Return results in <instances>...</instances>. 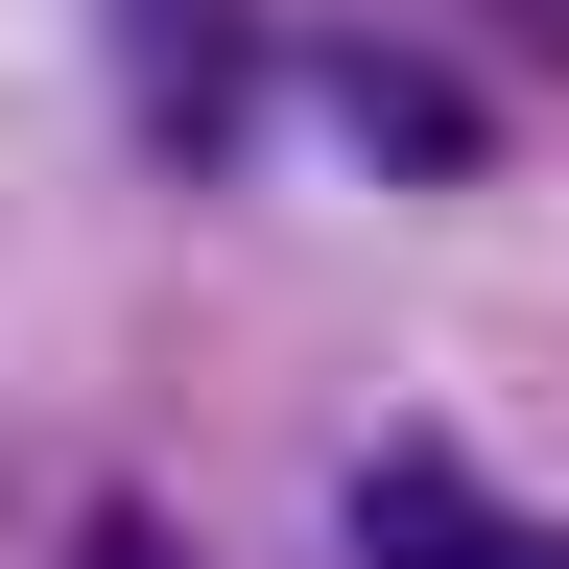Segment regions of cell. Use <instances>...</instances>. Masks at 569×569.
<instances>
[{"label":"cell","mask_w":569,"mask_h":569,"mask_svg":"<svg viewBox=\"0 0 569 569\" xmlns=\"http://www.w3.org/2000/svg\"><path fill=\"white\" fill-rule=\"evenodd\" d=\"M498 24H522V48H569V0H498Z\"/></svg>","instance_id":"obj_5"},{"label":"cell","mask_w":569,"mask_h":569,"mask_svg":"<svg viewBox=\"0 0 569 569\" xmlns=\"http://www.w3.org/2000/svg\"><path fill=\"white\" fill-rule=\"evenodd\" d=\"M356 546H380V569H475V546H498V498H475L451 451H380V475H356Z\"/></svg>","instance_id":"obj_2"},{"label":"cell","mask_w":569,"mask_h":569,"mask_svg":"<svg viewBox=\"0 0 569 569\" xmlns=\"http://www.w3.org/2000/svg\"><path fill=\"white\" fill-rule=\"evenodd\" d=\"M475 569H569V546H522V522H498V546H475Z\"/></svg>","instance_id":"obj_6"},{"label":"cell","mask_w":569,"mask_h":569,"mask_svg":"<svg viewBox=\"0 0 569 569\" xmlns=\"http://www.w3.org/2000/svg\"><path fill=\"white\" fill-rule=\"evenodd\" d=\"M332 96H356V142H380V167H475V119L427 96V71H332Z\"/></svg>","instance_id":"obj_3"},{"label":"cell","mask_w":569,"mask_h":569,"mask_svg":"<svg viewBox=\"0 0 569 569\" xmlns=\"http://www.w3.org/2000/svg\"><path fill=\"white\" fill-rule=\"evenodd\" d=\"M119 24H142V119H167V142H238V96H261V24H238V0H119Z\"/></svg>","instance_id":"obj_1"},{"label":"cell","mask_w":569,"mask_h":569,"mask_svg":"<svg viewBox=\"0 0 569 569\" xmlns=\"http://www.w3.org/2000/svg\"><path fill=\"white\" fill-rule=\"evenodd\" d=\"M71 569H190V546L142 522V498H96V522H71Z\"/></svg>","instance_id":"obj_4"}]
</instances>
